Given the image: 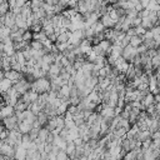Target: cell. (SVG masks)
<instances>
[{"label": "cell", "mask_w": 160, "mask_h": 160, "mask_svg": "<svg viewBox=\"0 0 160 160\" xmlns=\"http://www.w3.org/2000/svg\"><path fill=\"white\" fill-rule=\"evenodd\" d=\"M50 86H51V82H50V79L48 76H42V78H39V79H35L32 82H31V90L41 94V92H48L50 90Z\"/></svg>", "instance_id": "1"}, {"label": "cell", "mask_w": 160, "mask_h": 160, "mask_svg": "<svg viewBox=\"0 0 160 160\" xmlns=\"http://www.w3.org/2000/svg\"><path fill=\"white\" fill-rule=\"evenodd\" d=\"M85 38V32H84V29H78V30H74V31H70V38H69V42L78 46L80 45L81 40Z\"/></svg>", "instance_id": "2"}, {"label": "cell", "mask_w": 160, "mask_h": 160, "mask_svg": "<svg viewBox=\"0 0 160 160\" xmlns=\"http://www.w3.org/2000/svg\"><path fill=\"white\" fill-rule=\"evenodd\" d=\"M139 52H138V48H135V46H131L130 44L128 45V46H125L124 49H122V54H121V56L125 59V60H128V61H132L134 60V58L138 55Z\"/></svg>", "instance_id": "3"}, {"label": "cell", "mask_w": 160, "mask_h": 160, "mask_svg": "<svg viewBox=\"0 0 160 160\" xmlns=\"http://www.w3.org/2000/svg\"><path fill=\"white\" fill-rule=\"evenodd\" d=\"M14 88L16 89V91H18V92H20V94L22 95V94H25L26 91H29V90L31 89V82H30V81H28V80L22 76L18 82H15V84H14Z\"/></svg>", "instance_id": "4"}, {"label": "cell", "mask_w": 160, "mask_h": 160, "mask_svg": "<svg viewBox=\"0 0 160 160\" xmlns=\"http://www.w3.org/2000/svg\"><path fill=\"white\" fill-rule=\"evenodd\" d=\"M1 121H2L4 126H5L8 130L18 129V126H19V119H18L16 114H14V115H10V116H6V118H4Z\"/></svg>", "instance_id": "5"}, {"label": "cell", "mask_w": 160, "mask_h": 160, "mask_svg": "<svg viewBox=\"0 0 160 160\" xmlns=\"http://www.w3.org/2000/svg\"><path fill=\"white\" fill-rule=\"evenodd\" d=\"M15 20H16V14H14L11 10H9L5 15H1V18H0V21L4 25L9 26V28H11V26L15 25Z\"/></svg>", "instance_id": "6"}, {"label": "cell", "mask_w": 160, "mask_h": 160, "mask_svg": "<svg viewBox=\"0 0 160 160\" xmlns=\"http://www.w3.org/2000/svg\"><path fill=\"white\" fill-rule=\"evenodd\" d=\"M24 72H21V71H16V70H12V69H10V70H8V71H5V78H8V79H10L11 81H12V85L15 84V82H18L24 75H22Z\"/></svg>", "instance_id": "7"}, {"label": "cell", "mask_w": 160, "mask_h": 160, "mask_svg": "<svg viewBox=\"0 0 160 160\" xmlns=\"http://www.w3.org/2000/svg\"><path fill=\"white\" fill-rule=\"evenodd\" d=\"M100 115L102 118H109V119H112L114 116H116L115 115V109L109 106L108 104H102V109L100 111Z\"/></svg>", "instance_id": "8"}, {"label": "cell", "mask_w": 160, "mask_h": 160, "mask_svg": "<svg viewBox=\"0 0 160 160\" xmlns=\"http://www.w3.org/2000/svg\"><path fill=\"white\" fill-rule=\"evenodd\" d=\"M51 131L45 126V128H40V130H39V135H38V138L34 140L35 142H46V140H48V136H49V134H50Z\"/></svg>", "instance_id": "9"}, {"label": "cell", "mask_w": 160, "mask_h": 160, "mask_svg": "<svg viewBox=\"0 0 160 160\" xmlns=\"http://www.w3.org/2000/svg\"><path fill=\"white\" fill-rule=\"evenodd\" d=\"M141 104H142V106H144L145 110H146L148 106L155 104V95H154L152 92H149V94L144 95V98H142V100H141Z\"/></svg>", "instance_id": "10"}, {"label": "cell", "mask_w": 160, "mask_h": 160, "mask_svg": "<svg viewBox=\"0 0 160 160\" xmlns=\"http://www.w3.org/2000/svg\"><path fill=\"white\" fill-rule=\"evenodd\" d=\"M100 21L104 24V26H105L106 29L114 28V25H115L114 20L111 19V16H110L109 14H104V15H101V16H100Z\"/></svg>", "instance_id": "11"}, {"label": "cell", "mask_w": 160, "mask_h": 160, "mask_svg": "<svg viewBox=\"0 0 160 160\" xmlns=\"http://www.w3.org/2000/svg\"><path fill=\"white\" fill-rule=\"evenodd\" d=\"M15 24L19 26V28H21V29H29V26H28V22H26V16H24L21 12L20 14H18L16 15V20H15Z\"/></svg>", "instance_id": "12"}, {"label": "cell", "mask_w": 160, "mask_h": 160, "mask_svg": "<svg viewBox=\"0 0 160 160\" xmlns=\"http://www.w3.org/2000/svg\"><path fill=\"white\" fill-rule=\"evenodd\" d=\"M61 68L62 66H60V65H58V64H51L50 65V70L48 71V78L50 79L51 76H58V75H60V70H61Z\"/></svg>", "instance_id": "13"}, {"label": "cell", "mask_w": 160, "mask_h": 160, "mask_svg": "<svg viewBox=\"0 0 160 160\" xmlns=\"http://www.w3.org/2000/svg\"><path fill=\"white\" fill-rule=\"evenodd\" d=\"M1 112H2V119L6 118V116H10V115H14L15 114V108L12 105H9V104H5L1 106Z\"/></svg>", "instance_id": "14"}, {"label": "cell", "mask_w": 160, "mask_h": 160, "mask_svg": "<svg viewBox=\"0 0 160 160\" xmlns=\"http://www.w3.org/2000/svg\"><path fill=\"white\" fill-rule=\"evenodd\" d=\"M26 154H28L26 148H24L22 145L15 146V158L16 159H26Z\"/></svg>", "instance_id": "15"}, {"label": "cell", "mask_w": 160, "mask_h": 160, "mask_svg": "<svg viewBox=\"0 0 160 160\" xmlns=\"http://www.w3.org/2000/svg\"><path fill=\"white\" fill-rule=\"evenodd\" d=\"M12 86V81L8 78H4L2 80H0V92H5L8 91L10 88Z\"/></svg>", "instance_id": "16"}, {"label": "cell", "mask_w": 160, "mask_h": 160, "mask_svg": "<svg viewBox=\"0 0 160 160\" xmlns=\"http://www.w3.org/2000/svg\"><path fill=\"white\" fill-rule=\"evenodd\" d=\"M69 106H70V101H69V99L65 100V101H62V102L56 108V112H58V115H64V114L68 111Z\"/></svg>", "instance_id": "17"}, {"label": "cell", "mask_w": 160, "mask_h": 160, "mask_svg": "<svg viewBox=\"0 0 160 160\" xmlns=\"http://www.w3.org/2000/svg\"><path fill=\"white\" fill-rule=\"evenodd\" d=\"M150 138H151V131H150L149 129H146V130H140V131L138 132V135L135 136V139H136V140H140V141H144V140L150 139Z\"/></svg>", "instance_id": "18"}, {"label": "cell", "mask_w": 160, "mask_h": 160, "mask_svg": "<svg viewBox=\"0 0 160 160\" xmlns=\"http://www.w3.org/2000/svg\"><path fill=\"white\" fill-rule=\"evenodd\" d=\"M98 82H99V79H98V76H94V75H90V76H88V78L85 79V86L90 88L91 90L94 89V86H95Z\"/></svg>", "instance_id": "19"}, {"label": "cell", "mask_w": 160, "mask_h": 160, "mask_svg": "<svg viewBox=\"0 0 160 160\" xmlns=\"http://www.w3.org/2000/svg\"><path fill=\"white\" fill-rule=\"evenodd\" d=\"M42 108H44V106H42V105L36 100V101L30 102V105H29V108H28V109H30L35 115H38L40 111H42Z\"/></svg>", "instance_id": "20"}, {"label": "cell", "mask_w": 160, "mask_h": 160, "mask_svg": "<svg viewBox=\"0 0 160 160\" xmlns=\"http://www.w3.org/2000/svg\"><path fill=\"white\" fill-rule=\"evenodd\" d=\"M141 25L146 30H150L152 26H155V22H154V20L150 16H145V18H141Z\"/></svg>", "instance_id": "21"}, {"label": "cell", "mask_w": 160, "mask_h": 160, "mask_svg": "<svg viewBox=\"0 0 160 160\" xmlns=\"http://www.w3.org/2000/svg\"><path fill=\"white\" fill-rule=\"evenodd\" d=\"M18 129H19L22 134H29L30 130L32 129V124H29V122H26V121H21V122H19Z\"/></svg>", "instance_id": "22"}, {"label": "cell", "mask_w": 160, "mask_h": 160, "mask_svg": "<svg viewBox=\"0 0 160 160\" xmlns=\"http://www.w3.org/2000/svg\"><path fill=\"white\" fill-rule=\"evenodd\" d=\"M29 105H30V104L25 102V101L20 98V99L18 100V102L15 104V106H14V108H15V111H24V110H26V109L29 108Z\"/></svg>", "instance_id": "23"}, {"label": "cell", "mask_w": 160, "mask_h": 160, "mask_svg": "<svg viewBox=\"0 0 160 160\" xmlns=\"http://www.w3.org/2000/svg\"><path fill=\"white\" fill-rule=\"evenodd\" d=\"M10 35H11V28H9L6 25H2V28L0 29V41H2L5 38H8Z\"/></svg>", "instance_id": "24"}, {"label": "cell", "mask_w": 160, "mask_h": 160, "mask_svg": "<svg viewBox=\"0 0 160 160\" xmlns=\"http://www.w3.org/2000/svg\"><path fill=\"white\" fill-rule=\"evenodd\" d=\"M142 44V38L140 36V35H132V36H130V45L131 46H135V48H138L139 45H141Z\"/></svg>", "instance_id": "25"}, {"label": "cell", "mask_w": 160, "mask_h": 160, "mask_svg": "<svg viewBox=\"0 0 160 160\" xmlns=\"http://www.w3.org/2000/svg\"><path fill=\"white\" fill-rule=\"evenodd\" d=\"M91 28L94 29V32H95V34H99V32H104V31H105V29H106L101 21H96L95 24H92V25H91Z\"/></svg>", "instance_id": "26"}, {"label": "cell", "mask_w": 160, "mask_h": 160, "mask_svg": "<svg viewBox=\"0 0 160 160\" xmlns=\"http://www.w3.org/2000/svg\"><path fill=\"white\" fill-rule=\"evenodd\" d=\"M69 38H70V31H62V32H60L59 35H58V39H56V41H59V42H68L69 41Z\"/></svg>", "instance_id": "27"}, {"label": "cell", "mask_w": 160, "mask_h": 160, "mask_svg": "<svg viewBox=\"0 0 160 160\" xmlns=\"http://www.w3.org/2000/svg\"><path fill=\"white\" fill-rule=\"evenodd\" d=\"M38 121L44 126V125H46V122H48V120H49V116H48V114L46 112H44V111H40L39 114H38Z\"/></svg>", "instance_id": "28"}, {"label": "cell", "mask_w": 160, "mask_h": 160, "mask_svg": "<svg viewBox=\"0 0 160 160\" xmlns=\"http://www.w3.org/2000/svg\"><path fill=\"white\" fill-rule=\"evenodd\" d=\"M75 149H76V145L74 144V141H68V145H66V148H65V151L68 152L69 158L75 152Z\"/></svg>", "instance_id": "29"}, {"label": "cell", "mask_w": 160, "mask_h": 160, "mask_svg": "<svg viewBox=\"0 0 160 160\" xmlns=\"http://www.w3.org/2000/svg\"><path fill=\"white\" fill-rule=\"evenodd\" d=\"M30 48L31 49H35V50H40L41 48H44V44L40 41V40H31L30 41Z\"/></svg>", "instance_id": "30"}, {"label": "cell", "mask_w": 160, "mask_h": 160, "mask_svg": "<svg viewBox=\"0 0 160 160\" xmlns=\"http://www.w3.org/2000/svg\"><path fill=\"white\" fill-rule=\"evenodd\" d=\"M151 62H152V68L159 69L160 68V54H156L151 58Z\"/></svg>", "instance_id": "31"}, {"label": "cell", "mask_w": 160, "mask_h": 160, "mask_svg": "<svg viewBox=\"0 0 160 160\" xmlns=\"http://www.w3.org/2000/svg\"><path fill=\"white\" fill-rule=\"evenodd\" d=\"M22 40H25V41H31L32 40V31L31 30H29V29H26L25 30V32L22 34Z\"/></svg>", "instance_id": "32"}, {"label": "cell", "mask_w": 160, "mask_h": 160, "mask_svg": "<svg viewBox=\"0 0 160 160\" xmlns=\"http://www.w3.org/2000/svg\"><path fill=\"white\" fill-rule=\"evenodd\" d=\"M69 158V155H68V152L65 151V150H59V152L56 154V160H66Z\"/></svg>", "instance_id": "33"}, {"label": "cell", "mask_w": 160, "mask_h": 160, "mask_svg": "<svg viewBox=\"0 0 160 160\" xmlns=\"http://www.w3.org/2000/svg\"><path fill=\"white\" fill-rule=\"evenodd\" d=\"M134 30H135V34L136 35H144L145 34V31H146V29L142 26V25H139V26H134Z\"/></svg>", "instance_id": "34"}, {"label": "cell", "mask_w": 160, "mask_h": 160, "mask_svg": "<svg viewBox=\"0 0 160 160\" xmlns=\"http://www.w3.org/2000/svg\"><path fill=\"white\" fill-rule=\"evenodd\" d=\"M141 38H142V41H145V40H151V39H154V34H152L151 30H146L145 34L141 35Z\"/></svg>", "instance_id": "35"}, {"label": "cell", "mask_w": 160, "mask_h": 160, "mask_svg": "<svg viewBox=\"0 0 160 160\" xmlns=\"http://www.w3.org/2000/svg\"><path fill=\"white\" fill-rule=\"evenodd\" d=\"M151 142H152V139H151V138H150V139H146V140H144V141H141V149H142V150L149 149V148L151 146Z\"/></svg>", "instance_id": "36"}, {"label": "cell", "mask_w": 160, "mask_h": 160, "mask_svg": "<svg viewBox=\"0 0 160 160\" xmlns=\"http://www.w3.org/2000/svg\"><path fill=\"white\" fill-rule=\"evenodd\" d=\"M39 130H40V129H38V128H32V129L30 130L29 135H30L31 140H35V139L38 138V135H39Z\"/></svg>", "instance_id": "37"}, {"label": "cell", "mask_w": 160, "mask_h": 160, "mask_svg": "<svg viewBox=\"0 0 160 160\" xmlns=\"http://www.w3.org/2000/svg\"><path fill=\"white\" fill-rule=\"evenodd\" d=\"M148 51V46L145 45V44H141V45H139L138 46V52L141 55V54H145Z\"/></svg>", "instance_id": "38"}, {"label": "cell", "mask_w": 160, "mask_h": 160, "mask_svg": "<svg viewBox=\"0 0 160 160\" xmlns=\"http://www.w3.org/2000/svg\"><path fill=\"white\" fill-rule=\"evenodd\" d=\"M139 25H141V16H136V18H134L132 19V26H139Z\"/></svg>", "instance_id": "39"}, {"label": "cell", "mask_w": 160, "mask_h": 160, "mask_svg": "<svg viewBox=\"0 0 160 160\" xmlns=\"http://www.w3.org/2000/svg\"><path fill=\"white\" fill-rule=\"evenodd\" d=\"M144 9V6L140 4V1H138L136 4H135V10H138V11H141Z\"/></svg>", "instance_id": "40"}, {"label": "cell", "mask_w": 160, "mask_h": 160, "mask_svg": "<svg viewBox=\"0 0 160 160\" xmlns=\"http://www.w3.org/2000/svg\"><path fill=\"white\" fill-rule=\"evenodd\" d=\"M154 41L156 42V45H158V46L160 45V34H158V35H155V36H154Z\"/></svg>", "instance_id": "41"}, {"label": "cell", "mask_w": 160, "mask_h": 160, "mask_svg": "<svg viewBox=\"0 0 160 160\" xmlns=\"http://www.w3.org/2000/svg\"><path fill=\"white\" fill-rule=\"evenodd\" d=\"M139 1H140V4H141V5L144 6V9H145V8L148 6V4H149L150 0H139Z\"/></svg>", "instance_id": "42"}, {"label": "cell", "mask_w": 160, "mask_h": 160, "mask_svg": "<svg viewBox=\"0 0 160 160\" xmlns=\"http://www.w3.org/2000/svg\"><path fill=\"white\" fill-rule=\"evenodd\" d=\"M5 78V71L2 69H0V80H2Z\"/></svg>", "instance_id": "43"}, {"label": "cell", "mask_w": 160, "mask_h": 160, "mask_svg": "<svg viewBox=\"0 0 160 160\" xmlns=\"http://www.w3.org/2000/svg\"><path fill=\"white\" fill-rule=\"evenodd\" d=\"M129 1H132V2H135V4H136V2L139 1V0H129Z\"/></svg>", "instance_id": "44"}, {"label": "cell", "mask_w": 160, "mask_h": 160, "mask_svg": "<svg viewBox=\"0 0 160 160\" xmlns=\"http://www.w3.org/2000/svg\"><path fill=\"white\" fill-rule=\"evenodd\" d=\"M158 116H159V118H160V112H159V114H158Z\"/></svg>", "instance_id": "45"}]
</instances>
